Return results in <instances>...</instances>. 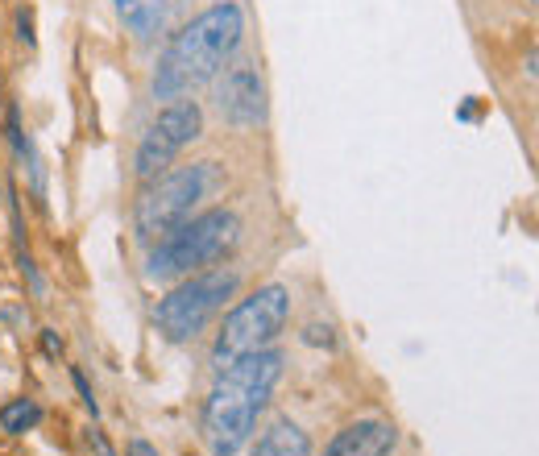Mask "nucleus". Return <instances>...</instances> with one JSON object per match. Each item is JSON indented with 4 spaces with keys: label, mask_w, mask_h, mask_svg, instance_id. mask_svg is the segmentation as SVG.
<instances>
[{
    "label": "nucleus",
    "mask_w": 539,
    "mask_h": 456,
    "mask_svg": "<svg viewBox=\"0 0 539 456\" xmlns=\"http://www.w3.org/2000/svg\"><path fill=\"white\" fill-rule=\"evenodd\" d=\"M216 187V166L212 162H191L179 170H162V175L146 187V195L137 199V241L141 245H158L166 241L183 220H191V212L200 208V199H208V191Z\"/></svg>",
    "instance_id": "4"
},
{
    "label": "nucleus",
    "mask_w": 539,
    "mask_h": 456,
    "mask_svg": "<svg viewBox=\"0 0 539 456\" xmlns=\"http://www.w3.org/2000/svg\"><path fill=\"white\" fill-rule=\"evenodd\" d=\"M200 133H204V108L195 100H187V96L170 100L150 121L146 137H141V146H137V175L141 179H158L162 170L191 146V141H200Z\"/></svg>",
    "instance_id": "7"
},
{
    "label": "nucleus",
    "mask_w": 539,
    "mask_h": 456,
    "mask_svg": "<svg viewBox=\"0 0 539 456\" xmlns=\"http://www.w3.org/2000/svg\"><path fill=\"white\" fill-rule=\"evenodd\" d=\"M249 456H311V440H307V432H303L299 423L274 419L266 432H262V440L253 444Z\"/></svg>",
    "instance_id": "10"
},
{
    "label": "nucleus",
    "mask_w": 539,
    "mask_h": 456,
    "mask_svg": "<svg viewBox=\"0 0 539 456\" xmlns=\"http://www.w3.org/2000/svg\"><path fill=\"white\" fill-rule=\"evenodd\" d=\"M241 287V274L237 270H204V274H191L187 282H179L166 299H158L154 307V324L158 332L170 340V345H183V340L200 336L216 311L229 303Z\"/></svg>",
    "instance_id": "6"
},
{
    "label": "nucleus",
    "mask_w": 539,
    "mask_h": 456,
    "mask_svg": "<svg viewBox=\"0 0 539 456\" xmlns=\"http://www.w3.org/2000/svg\"><path fill=\"white\" fill-rule=\"evenodd\" d=\"M129 456H158V448L146 444V440H133V444H129Z\"/></svg>",
    "instance_id": "13"
},
{
    "label": "nucleus",
    "mask_w": 539,
    "mask_h": 456,
    "mask_svg": "<svg viewBox=\"0 0 539 456\" xmlns=\"http://www.w3.org/2000/svg\"><path fill=\"white\" fill-rule=\"evenodd\" d=\"M278 378H282V353L274 349L237 357L233 365L216 369V386L204 403V432L216 456H237L249 444Z\"/></svg>",
    "instance_id": "2"
},
{
    "label": "nucleus",
    "mask_w": 539,
    "mask_h": 456,
    "mask_svg": "<svg viewBox=\"0 0 539 456\" xmlns=\"http://www.w3.org/2000/svg\"><path fill=\"white\" fill-rule=\"evenodd\" d=\"M42 423V407L34 403V398H13V403L0 407V432H9V436H21V432H30V427Z\"/></svg>",
    "instance_id": "12"
},
{
    "label": "nucleus",
    "mask_w": 539,
    "mask_h": 456,
    "mask_svg": "<svg viewBox=\"0 0 539 456\" xmlns=\"http://www.w3.org/2000/svg\"><path fill=\"white\" fill-rule=\"evenodd\" d=\"M117 13L137 38H154L162 30L166 0H117Z\"/></svg>",
    "instance_id": "11"
},
{
    "label": "nucleus",
    "mask_w": 539,
    "mask_h": 456,
    "mask_svg": "<svg viewBox=\"0 0 539 456\" xmlns=\"http://www.w3.org/2000/svg\"><path fill=\"white\" fill-rule=\"evenodd\" d=\"M287 316H291V295L287 287H270L253 291L249 299H241L229 316H224L220 332H216V349H212V365L224 369L233 365L237 357H249V353H262L274 345V336L287 328Z\"/></svg>",
    "instance_id": "5"
},
{
    "label": "nucleus",
    "mask_w": 539,
    "mask_h": 456,
    "mask_svg": "<svg viewBox=\"0 0 539 456\" xmlns=\"http://www.w3.org/2000/svg\"><path fill=\"white\" fill-rule=\"evenodd\" d=\"M241 34H245V17H241V5H233V0H220L208 13L187 21L170 38L162 63H158L154 96L179 100V96H191L195 88H204V83H212L237 54Z\"/></svg>",
    "instance_id": "1"
},
{
    "label": "nucleus",
    "mask_w": 539,
    "mask_h": 456,
    "mask_svg": "<svg viewBox=\"0 0 539 456\" xmlns=\"http://www.w3.org/2000/svg\"><path fill=\"white\" fill-rule=\"evenodd\" d=\"M237 245H241V216L233 208H212V212L183 220L166 241L154 245L150 274L154 278H179V274L208 270V266L229 258Z\"/></svg>",
    "instance_id": "3"
},
{
    "label": "nucleus",
    "mask_w": 539,
    "mask_h": 456,
    "mask_svg": "<svg viewBox=\"0 0 539 456\" xmlns=\"http://www.w3.org/2000/svg\"><path fill=\"white\" fill-rule=\"evenodd\" d=\"M220 112L237 129H258L266 121V83L258 67H229L220 83Z\"/></svg>",
    "instance_id": "8"
},
{
    "label": "nucleus",
    "mask_w": 539,
    "mask_h": 456,
    "mask_svg": "<svg viewBox=\"0 0 539 456\" xmlns=\"http://www.w3.org/2000/svg\"><path fill=\"white\" fill-rule=\"evenodd\" d=\"M394 423L386 419H357L328 440L324 456H386L394 448Z\"/></svg>",
    "instance_id": "9"
}]
</instances>
